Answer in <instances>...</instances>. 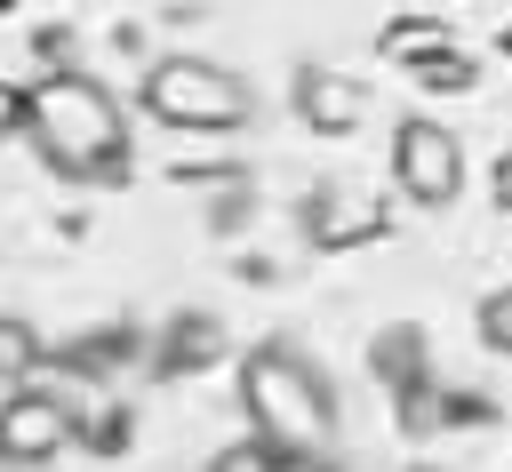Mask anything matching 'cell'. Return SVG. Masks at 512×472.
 I'll return each instance as SVG.
<instances>
[{
    "label": "cell",
    "mask_w": 512,
    "mask_h": 472,
    "mask_svg": "<svg viewBox=\"0 0 512 472\" xmlns=\"http://www.w3.org/2000/svg\"><path fill=\"white\" fill-rule=\"evenodd\" d=\"M296 224H304L312 248H360V240H376L392 216H384V200H368V192H352V184H320Z\"/></svg>",
    "instance_id": "8992f818"
},
{
    "label": "cell",
    "mask_w": 512,
    "mask_h": 472,
    "mask_svg": "<svg viewBox=\"0 0 512 472\" xmlns=\"http://www.w3.org/2000/svg\"><path fill=\"white\" fill-rule=\"evenodd\" d=\"M296 112H304V128H320V136H352V120H360V80H344V72H328V64H296Z\"/></svg>",
    "instance_id": "52a82bcc"
},
{
    "label": "cell",
    "mask_w": 512,
    "mask_h": 472,
    "mask_svg": "<svg viewBox=\"0 0 512 472\" xmlns=\"http://www.w3.org/2000/svg\"><path fill=\"white\" fill-rule=\"evenodd\" d=\"M64 440H72V408H64L56 392H40V384H16V392L0 400V464H8V472H32V464H48Z\"/></svg>",
    "instance_id": "5b68a950"
},
{
    "label": "cell",
    "mask_w": 512,
    "mask_h": 472,
    "mask_svg": "<svg viewBox=\"0 0 512 472\" xmlns=\"http://www.w3.org/2000/svg\"><path fill=\"white\" fill-rule=\"evenodd\" d=\"M392 184H400L416 208H448V200L464 192V144H456L440 120L408 112V120L392 128Z\"/></svg>",
    "instance_id": "277c9868"
},
{
    "label": "cell",
    "mask_w": 512,
    "mask_h": 472,
    "mask_svg": "<svg viewBox=\"0 0 512 472\" xmlns=\"http://www.w3.org/2000/svg\"><path fill=\"white\" fill-rule=\"evenodd\" d=\"M24 136L72 184L128 176V120H120V96L96 72H48V80H32L24 88Z\"/></svg>",
    "instance_id": "6da1fadb"
},
{
    "label": "cell",
    "mask_w": 512,
    "mask_h": 472,
    "mask_svg": "<svg viewBox=\"0 0 512 472\" xmlns=\"http://www.w3.org/2000/svg\"><path fill=\"white\" fill-rule=\"evenodd\" d=\"M0 136H24V88L0 80Z\"/></svg>",
    "instance_id": "7c38bea8"
},
{
    "label": "cell",
    "mask_w": 512,
    "mask_h": 472,
    "mask_svg": "<svg viewBox=\"0 0 512 472\" xmlns=\"http://www.w3.org/2000/svg\"><path fill=\"white\" fill-rule=\"evenodd\" d=\"M208 472H280V456H272L264 440H240V448H224Z\"/></svg>",
    "instance_id": "8fae6325"
},
{
    "label": "cell",
    "mask_w": 512,
    "mask_h": 472,
    "mask_svg": "<svg viewBox=\"0 0 512 472\" xmlns=\"http://www.w3.org/2000/svg\"><path fill=\"white\" fill-rule=\"evenodd\" d=\"M240 408L280 464H320L336 448V392L296 344H256L240 360Z\"/></svg>",
    "instance_id": "7a4b0ae2"
},
{
    "label": "cell",
    "mask_w": 512,
    "mask_h": 472,
    "mask_svg": "<svg viewBox=\"0 0 512 472\" xmlns=\"http://www.w3.org/2000/svg\"><path fill=\"white\" fill-rule=\"evenodd\" d=\"M416 80H424V88H472V56H464V48H448V40H424Z\"/></svg>",
    "instance_id": "9c48e42d"
},
{
    "label": "cell",
    "mask_w": 512,
    "mask_h": 472,
    "mask_svg": "<svg viewBox=\"0 0 512 472\" xmlns=\"http://www.w3.org/2000/svg\"><path fill=\"white\" fill-rule=\"evenodd\" d=\"M416 472H440V464H416Z\"/></svg>",
    "instance_id": "5bb4252c"
},
{
    "label": "cell",
    "mask_w": 512,
    "mask_h": 472,
    "mask_svg": "<svg viewBox=\"0 0 512 472\" xmlns=\"http://www.w3.org/2000/svg\"><path fill=\"white\" fill-rule=\"evenodd\" d=\"M144 112L160 128H192V136H232L256 120V88L232 72V64H208V56H160L144 72Z\"/></svg>",
    "instance_id": "3957f363"
},
{
    "label": "cell",
    "mask_w": 512,
    "mask_h": 472,
    "mask_svg": "<svg viewBox=\"0 0 512 472\" xmlns=\"http://www.w3.org/2000/svg\"><path fill=\"white\" fill-rule=\"evenodd\" d=\"M496 200H504V208H512V152H504V160H496Z\"/></svg>",
    "instance_id": "4fadbf2b"
},
{
    "label": "cell",
    "mask_w": 512,
    "mask_h": 472,
    "mask_svg": "<svg viewBox=\"0 0 512 472\" xmlns=\"http://www.w3.org/2000/svg\"><path fill=\"white\" fill-rule=\"evenodd\" d=\"M32 368H40V328L16 320V312H0V384H24Z\"/></svg>",
    "instance_id": "ba28073f"
},
{
    "label": "cell",
    "mask_w": 512,
    "mask_h": 472,
    "mask_svg": "<svg viewBox=\"0 0 512 472\" xmlns=\"http://www.w3.org/2000/svg\"><path fill=\"white\" fill-rule=\"evenodd\" d=\"M480 344L512 360V288H496V296H480Z\"/></svg>",
    "instance_id": "30bf717a"
}]
</instances>
